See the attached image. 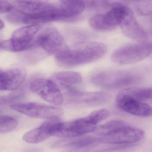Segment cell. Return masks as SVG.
Returning <instances> with one entry per match:
<instances>
[{
	"label": "cell",
	"mask_w": 152,
	"mask_h": 152,
	"mask_svg": "<svg viewBox=\"0 0 152 152\" xmlns=\"http://www.w3.org/2000/svg\"><path fill=\"white\" fill-rule=\"evenodd\" d=\"M107 47L102 43L80 42L67 46L54 56L59 65L64 67H72L98 60L107 53Z\"/></svg>",
	"instance_id": "obj_1"
},
{
	"label": "cell",
	"mask_w": 152,
	"mask_h": 152,
	"mask_svg": "<svg viewBox=\"0 0 152 152\" xmlns=\"http://www.w3.org/2000/svg\"><path fill=\"white\" fill-rule=\"evenodd\" d=\"M143 76L133 69H105L93 73L90 80L94 85L106 89H116L136 85Z\"/></svg>",
	"instance_id": "obj_2"
},
{
	"label": "cell",
	"mask_w": 152,
	"mask_h": 152,
	"mask_svg": "<svg viewBox=\"0 0 152 152\" xmlns=\"http://www.w3.org/2000/svg\"><path fill=\"white\" fill-rule=\"evenodd\" d=\"M96 127L91 124L86 117L68 122H62L57 118L51 124L50 133L51 136L75 138L93 132Z\"/></svg>",
	"instance_id": "obj_3"
},
{
	"label": "cell",
	"mask_w": 152,
	"mask_h": 152,
	"mask_svg": "<svg viewBox=\"0 0 152 152\" xmlns=\"http://www.w3.org/2000/svg\"><path fill=\"white\" fill-rule=\"evenodd\" d=\"M151 53L150 43L129 44L116 49L112 54L111 59L117 65H130L145 59Z\"/></svg>",
	"instance_id": "obj_4"
},
{
	"label": "cell",
	"mask_w": 152,
	"mask_h": 152,
	"mask_svg": "<svg viewBox=\"0 0 152 152\" xmlns=\"http://www.w3.org/2000/svg\"><path fill=\"white\" fill-rule=\"evenodd\" d=\"M130 10L122 4H113L111 9L107 13L98 14L91 18L89 20V25L98 31L112 30L120 25Z\"/></svg>",
	"instance_id": "obj_5"
},
{
	"label": "cell",
	"mask_w": 152,
	"mask_h": 152,
	"mask_svg": "<svg viewBox=\"0 0 152 152\" xmlns=\"http://www.w3.org/2000/svg\"><path fill=\"white\" fill-rule=\"evenodd\" d=\"M33 48L40 47L49 54L54 56L60 53L68 46L60 32L53 27H48L35 37Z\"/></svg>",
	"instance_id": "obj_6"
},
{
	"label": "cell",
	"mask_w": 152,
	"mask_h": 152,
	"mask_svg": "<svg viewBox=\"0 0 152 152\" xmlns=\"http://www.w3.org/2000/svg\"><path fill=\"white\" fill-rule=\"evenodd\" d=\"M11 109L21 114L39 118H59L63 114V110L55 106L37 103H20L12 104Z\"/></svg>",
	"instance_id": "obj_7"
},
{
	"label": "cell",
	"mask_w": 152,
	"mask_h": 152,
	"mask_svg": "<svg viewBox=\"0 0 152 152\" xmlns=\"http://www.w3.org/2000/svg\"><path fill=\"white\" fill-rule=\"evenodd\" d=\"M68 102L72 104L86 106H97L108 103L111 99L104 92H83L73 88L66 89Z\"/></svg>",
	"instance_id": "obj_8"
},
{
	"label": "cell",
	"mask_w": 152,
	"mask_h": 152,
	"mask_svg": "<svg viewBox=\"0 0 152 152\" xmlns=\"http://www.w3.org/2000/svg\"><path fill=\"white\" fill-rule=\"evenodd\" d=\"M30 88L32 92L50 103L60 105L63 102L62 94L53 80L43 78L35 79L30 83Z\"/></svg>",
	"instance_id": "obj_9"
},
{
	"label": "cell",
	"mask_w": 152,
	"mask_h": 152,
	"mask_svg": "<svg viewBox=\"0 0 152 152\" xmlns=\"http://www.w3.org/2000/svg\"><path fill=\"white\" fill-rule=\"evenodd\" d=\"M144 136V132L142 129L127 124L110 134L101 137L103 143L129 144L141 141Z\"/></svg>",
	"instance_id": "obj_10"
},
{
	"label": "cell",
	"mask_w": 152,
	"mask_h": 152,
	"mask_svg": "<svg viewBox=\"0 0 152 152\" xmlns=\"http://www.w3.org/2000/svg\"><path fill=\"white\" fill-rule=\"evenodd\" d=\"M116 104L127 113L140 117L151 116V107L146 102H141L119 93L116 98Z\"/></svg>",
	"instance_id": "obj_11"
},
{
	"label": "cell",
	"mask_w": 152,
	"mask_h": 152,
	"mask_svg": "<svg viewBox=\"0 0 152 152\" xmlns=\"http://www.w3.org/2000/svg\"><path fill=\"white\" fill-rule=\"evenodd\" d=\"M120 26L124 34L130 39L138 42H147V33L137 20L131 10Z\"/></svg>",
	"instance_id": "obj_12"
},
{
	"label": "cell",
	"mask_w": 152,
	"mask_h": 152,
	"mask_svg": "<svg viewBox=\"0 0 152 152\" xmlns=\"http://www.w3.org/2000/svg\"><path fill=\"white\" fill-rule=\"evenodd\" d=\"M25 69L15 68L0 73V90L13 91L18 89L25 81Z\"/></svg>",
	"instance_id": "obj_13"
},
{
	"label": "cell",
	"mask_w": 152,
	"mask_h": 152,
	"mask_svg": "<svg viewBox=\"0 0 152 152\" xmlns=\"http://www.w3.org/2000/svg\"><path fill=\"white\" fill-rule=\"evenodd\" d=\"M12 6L15 10L26 16L35 17L50 10L53 4L47 3L18 1Z\"/></svg>",
	"instance_id": "obj_14"
},
{
	"label": "cell",
	"mask_w": 152,
	"mask_h": 152,
	"mask_svg": "<svg viewBox=\"0 0 152 152\" xmlns=\"http://www.w3.org/2000/svg\"><path fill=\"white\" fill-rule=\"evenodd\" d=\"M72 138H66L58 141L52 145L53 148H61L70 146L75 148H83L101 143V137L86 136Z\"/></svg>",
	"instance_id": "obj_15"
},
{
	"label": "cell",
	"mask_w": 152,
	"mask_h": 152,
	"mask_svg": "<svg viewBox=\"0 0 152 152\" xmlns=\"http://www.w3.org/2000/svg\"><path fill=\"white\" fill-rule=\"evenodd\" d=\"M39 25H29L18 28L12 33L11 38L22 44L33 48V40L39 31Z\"/></svg>",
	"instance_id": "obj_16"
},
{
	"label": "cell",
	"mask_w": 152,
	"mask_h": 152,
	"mask_svg": "<svg viewBox=\"0 0 152 152\" xmlns=\"http://www.w3.org/2000/svg\"><path fill=\"white\" fill-rule=\"evenodd\" d=\"M54 119H51V121L45 122L39 127L26 133L23 137L24 141L29 143H38L45 141L51 137L50 133V126Z\"/></svg>",
	"instance_id": "obj_17"
},
{
	"label": "cell",
	"mask_w": 152,
	"mask_h": 152,
	"mask_svg": "<svg viewBox=\"0 0 152 152\" xmlns=\"http://www.w3.org/2000/svg\"><path fill=\"white\" fill-rule=\"evenodd\" d=\"M53 80L57 85L67 89L79 84L82 80L81 74L73 71H63L55 73L53 75Z\"/></svg>",
	"instance_id": "obj_18"
},
{
	"label": "cell",
	"mask_w": 152,
	"mask_h": 152,
	"mask_svg": "<svg viewBox=\"0 0 152 152\" xmlns=\"http://www.w3.org/2000/svg\"><path fill=\"white\" fill-rule=\"evenodd\" d=\"M119 93L126 96L144 102L151 100V88H128Z\"/></svg>",
	"instance_id": "obj_19"
},
{
	"label": "cell",
	"mask_w": 152,
	"mask_h": 152,
	"mask_svg": "<svg viewBox=\"0 0 152 152\" xmlns=\"http://www.w3.org/2000/svg\"><path fill=\"white\" fill-rule=\"evenodd\" d=\"M61 5L68 12L72 19L81 14L84 10V0H60Z\"/></svg>",
	"instance_id": "obj_20"
},
{
	"label": "cell",
	"mask_w": 152,
	"mask_h": 152,
	"mask_svg": "<svg viewBox=\"0 0 152 152\" xmlns=\"http://www.w3.org/2000/svg\"><path fill=\"white\" fill-rule=\"evenodd\" d=\"M125 121L119 120L111 121L103 125L96 126L93 132L101 137L106 136L110 134L112 132L122 126L126 125Z\"/></svg>",
	"instance_id": "obj_21"
},
{
	"label": "cell",
	"mask_w": 152,
	"mask_h": 152,
	"mask_svg": "<svg viewBox=\"0 0 152 152\" xmlns=\"http://www.w3.org/2000/svg\"><path fill=\"white\" fill-rule=\"evenodd\" d=\"M18 125V121L13 117L7 115L0 116V133L12 131Z\"/></svg>",
	"instance_id": "obj_22"
},
{
	"label": "cell",
	"mask_w": 152,
	"mask_h": 152,
	"mask_svg": "<svg viewBox=\"0 0 152 152\" xmlns=\"http://www.w3.org/2000/svg\"><path fill=\"white\" fill-rule=\"evenodd\" d=\"M109 115V113L108 110L100 109L93 112L86 117L90 123L96 126L97 124L106 119Z\"/></svg>",
	"instance_id": "obj_23"
},
{
	"label": "cell",
	"mask_w": 152,
	"mask_h": 152,
	"mask_svg": "<svg viewBox=\"0 0 152 152\" xmlns=\"http://www.w3.org/2000/svg\"><path fill=\"white\" fill-rule=\"evenodd\" d=\"M12 9L13 6L11 4L5 1L0 0V14L10 12Z\"/></svg>",
	"instance_id": "obj_24"
},
{
	"label": "cell",
	"mask_w": 152,
	"mask_h": 152,
	"mask_svg": "<svg viewBox=\"0 0 152 152\" xmlns=\"http://www.w3.org/2000/svg\"><path fill=\"white\" fill-rule=\"evenodd\" d=\"M48 0H18V1H23L36 2L46 3Z\"/></svg>",
	"instance_id": "obj_25"
},
{
	"label": "cell",
	"mask_w": 152,
	"mask_h": 152,
	"mask_svg": "<svg viewBox=\"0 0 152 152\" xmlns=\"http://www.w3.org/2000/svg\"><path fill=\"white\" fill-rule=\"evenodd\" d=\"M4 26V24L2 20H0V29H2Z\"/></svg>",
	"instance_id": "obj_26"
},
{
	"label": "cell",
	"mask_w": 152,
	"mask_h": 152,
	"mask_svg": "<svg viewBox=\"0 0 152 152\" xmlns=\"http://www.w3.org/2000/svg\"><path fill=\"white\" fill-rule=\"evenodd\" d=\"M131 1H142V0H131Z\"/></svg>",
	"instance_id": "obj_27"
},
{
	"label": "cell",
	"mask_w": 152,
	"mask_h": 152,
	"mask_svg": "<svg viewBox=\"0 0 152 152\" xmlns=\"http://www.w3.org/2000/svg\"><path fill=\"white\" fill-rule=\"evenodd\" d=\"M1 70H0V73H1Z\"/></svg>",
	"instance_id": "obj_28"
},
{
	"label": "cell",
	"mask_w": 152,
	"mask_h": 152,
	"mask_svg": "<svg viewBox=\"0 0 152 152\" xmlns=\"http://www.w3.org/2000/svg\"><path fill=\"white\" fill-rule=\"evenodd\" d=\"M1 106V104H0V106Z\"/></svg>",
	"instance_id": "obj_29"
},
{
	"label": "cell",
	"mask_w": 152,
	"mask_h": 152,
	"mask_svg": "<svg viewBox=\"0 0 152 152\" xmlns=\"http://www.w3.org/2000/svg\"><path fill=\"white\" fill-rule=\"evenodd\" d=\"M0 43H1V42H0Z\"/></svg>",
	"instance_id": "obj_30"
}]
</instances>
